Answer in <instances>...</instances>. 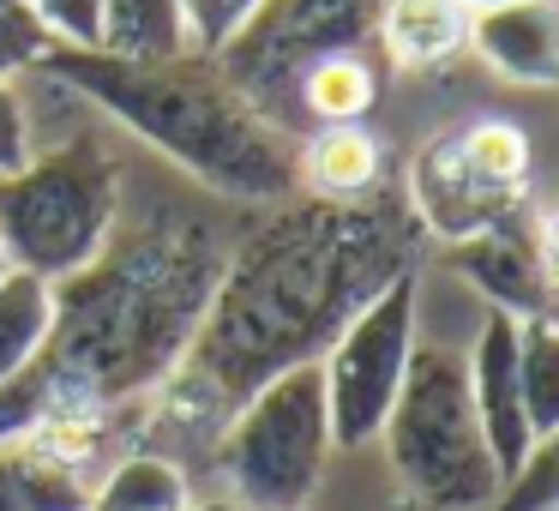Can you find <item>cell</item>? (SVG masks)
I'll return each instance as SVG.
<instances>
[{"instance_id": "cell-1", "label": "cell", "mask_w": 559, "mask_h": 511, "mask_svg": "<svg viewBox=\"0 0 559 511\" xmlns=\"http://www.w3.org/2000/svg\"><path fill=\"white\" fill-rule=\"evenodd\" d=\"M421 241L403 193L349 205L295 193L271 205V217L229 241L217 295L181 367L145 397L133 451H157L181 470L211 463L235 409L277 373L319 361L391 277L415 271Z\"/></svg>"}, {"instance_id": "cell-2", "label": "cell", "mask_w": 559, "mask_h": 511, "mask_svg": "<svg viewBox=\"0 0 559 511\" xmlns=\"http://www.w3.org/2000/svg\"><path fill=\"white\" fill-rule=\"evenodd\" d=\"M229 241L193 211H151L109 235L85 271L55 283L43 355L0 385V439L55 415H115L181 367Z\"/></svg>"}, {"instance_id": "cell-3", "label": "cell", "mask_w": 559, "mask_h": 511, "mask_svg": "<svg viewBox=\"0 0 559 511\" xmlns=\"http://www.w3.org/2000/svg\"><path fill=\"white\" fill-rule=\"evenodd\" d=\"M37 73L91 97L109 121H121L133 139L163 151L211 193L241 199V205H283L301 193L295 139L259 121L211 55L187 49L175 61H121L103 49L55 43Z\"/></svg>"}, {"instance_id": "cell-4", "label": "cell", "mask_w": 559, "mask_h": 511, "mask_svg": "<svg viewBox=\"0 0 559 511\" xmlns=\"http://www.w3.org/2000/svg\"><path fill=\"white\" fill-rule=\"evenodd\" d=\"M385 457L403 494L427 511H493L506 494L469 403V367L445 343H415L403 391L385 421Z\"/></svg>"}, {"instance_id": "cell-5", "label": "cell", "mask_w": 559, "mask_h": 511, "mask_svg": "<svg viewBox=\"0 0 559 511\" xmlns=\"http://www.w3.org/2000/svg\"><path fill=\"white\" fill-rule=\"evenodd\" d=\"M115 229H121V163L97 133H73L25 169L0 175V247L13 271L67 283L109 247Z\"/></svg>"}, {"instance_id": "cell-6", "label": "cell", "mask_w": 559, "mask_h": 511, "mask_svg": "<svg viewBox=\"0 0 559 511\" xmlns=\"http://www.w3.org/2000/svg\"><path fill=\"white\" fill-rule=\"evenodd\" d=\"M385 0H259V13L211 61L241 103L301 139V79L331 55H367Z\"/></svg>"}, {"instance_id": "cell-7", "label": "cell", "mask_w": 559, "mask_h": 511, "mask_svg": "<svg viewBox=\"0 0 559 511\" xmlns=\"http://www.w3.org/2000/svg\"><path fill=\"white\" fill-rule=\"evenodd\" d=\"M331 415H325V379L319 361L277 373L265 391L235 409V421L223 427L217 475L229 482V499L247 511H301L307 494L319 487L331 457Z\"/></svg>"}, {"instance_id": "cell-8", "label": "cell", "mask_w": 559, "mask_h": 511, "mask_svg": "<svg viewBox=\"0 0 559 511\" xmlns=\"http://www.w3.org/2000/svg\"><path fill=\"white\" fill-rule=\"evenodd\" d=\"M409 355H415V271H403L319 355L331 445L361 451L385 433L391 403H397L403 373H409Z\"/></svg>"}, {"instance_id": "cell-9", "label": "cell", "mask_w": 559, "mask_h": 511, "mask_svg": "<svg viewBox=\"0 0 559 511\" xmlns=\"http://www.w3.org/2000/svg\"><path fill=\"white\" fill-rule=\"evenodd\" d=\"M403 205L421 223V235L457 247L469 235H487L499 223H518L530 211V187H506L481 169V163L463 151L457 127L439 139H427L409 163V181H403Z\"/></svg>"}, {"instance_id": "cell-10", "label": "cell", "mask_w": 559, "mask_h": 511, "mask_svg": "<svg viewBox=\"0 0 559 511\" xmlns=\"http://www.w3.org/2000/svg\"><path fill=\"white\" fill-rule=\"evenodd\" d=\"M463 367H469V403H475V421H481V439L511 487L535 451L530 415H523V385H518V319L487 313Z\"/></svg>"}, {"instance_id": "cell-11", "label": "cell", "mask_w": 559, "mask_h": 511, "mask_svg": "<svg viewBox=\"0 0 559 511\" xmlns=\"http://www.w3.org/2000/svg\"><path fill=\"white\" fill-rule=\"evenodd\" d=\"M445 265L481 295L487 313H506V319H518V325L523 319H559L554 289H547V277H542V259H535V235L523 217L445 247Z\"/></svg>"}, {"instance_id": "cell-12", "label": "cell", "mask_w": 559, "mask_h": 511, "mask_svg": "<svg viewBox=\"0 0 559 511\" xmlns=\"http://www.w3.org/2000/svg\"><path fill=\"white\" fill-rule=\"evenodd\" d=\"M487 73L511 85H559V0H506L469 13V43Z\"/></svg>"}, {"instance_id": "cell-13", "label": "cell", "mask_w": 559, "mask_h": 511, "mask_svg": "<svg viewBox=\"0 0 559 511\" xmlns=\"http://www.w3.org/2000/svg\"><path fill=\"white\" fill-rule=\"evenodd\" d=\"M295 169H301V193L307 199H367L379 193V139L367 127H313L307 139H295Z\"/></svg>"}, {"instance_id": "cell-14", "label": "cell", "mask_w": 559, "mask_h": 511, "mask_svg": "<svg viewBox=\"0 0 559 511\" xmlns=\"http://www.w3.org/2000/svg\"><path fill=\"white\" fill-rule=\"evenodd\" d=\"M373 43L397 73H427V67H445L469 43V13L457 0H385Z\"/></svg>"}, {"instance_id": "cell-15", "label": "cell", "mask_w": 559, "mask_h": 511, "mask_svg": "<svg viewBox=\"0 0 559 511\" xmlns=\"http://www.w3.org/2000/svg\"><path fill=\"white\" fill-rule=\"evenodd\" d=\"M0 511H91V475L55 463L31 439H0Z\"/></svg>"}, {"instance_id": "cell-16", "label": "cell", "mask_w": 559, "mask_h": 511, "mask_svg": "<svg viewBox=\"0 0 559 511\" xmlns=\"http://www.w3.org/2000/svg\"><path fill=\"white\" fill-rule=\"evenodd\" d=\"M55 325V283L31 277V271H0V385L19 379L43 355Z\"/></svg>"}, {"instance_id": "cell-17", "label": "cell", "mask_w": 559, "mask_h": 511, "mask_svg": "<svg viewBox=\"0 0 559 511\" xmlns=\"http://www.w3.org/2000/svg\"><path fill=\"white\" fill-rule=\"evenodd\" d=\"M181 0H103V55L121 61H175L187 55Z\"/></svg>"}, {"instance_id": "cell-18", "label": "cell", "mask_w": 559, "mask_h": 511, "mask_svg": "<svg viewBox=\"0 0 559 511\" xmlns=\"http://www.w3.org/2000/svg\"><path fill=\"white\" fill-rule=\"evenodd\" d=\"M379 103V73L367 55H331L301 79V133L313 127H361Z\"/></svg>"}, {"instance_id": "cell-19", "label": "cell", "mask_w": 559, "mask_h": 511, "mask_svg": "<svg viewBox=\"0 0 559 511\" xmlns=\"http://www.w3.org/2000/svg\"><path fill=\"white\" fill-rule=\"evenodd\" d=\"M193 487L187 470L157 451H127L103 482H91V511H187Z\"/></svg>"}, {"instance_id": "cell-20", "label": "cell", "mask_w": 559, "mask_h": 511, "mask_svg": "<svg viewBox=\"0 0 559 511\" xmlns=\"http://www.w3.org/2000/svg\"><path fill=\"white\" fill-rule=\"evenodd\" d=\"M518 385L530 439H559V319H523L518 325Z\"/></svg>"}, {"instance_id": "cell-21", "label": "cell", "mask_w": 559, "mask_h": 511, "mask_svg": "<svg viewBox=\"0 0 559 511\" xmlns=\"http://www.w3.org/2000/svg\"><path fill=\"white\" fill-rule=\"evenodd\" d=\"M49 49H55V37L31 13V0H0V79H19L31 67H43Z\"/></svg>"}, {"instance_id": "cell-22", "label": "cell", "mask_w": 559, "mask_h": 511, "mask_svg": "<svg viewBox=\"0 0 559 511\" xmlns=\"http://www.w3.org/2000/svg\"><path fill=\"white\" fill-rule=\"evenodd\" d=\"M253 13H259V0H181V19H187V43H193V55H217Z\"/></svg>"}, {"instance_id": "cell-23", "label": "cell", "mask_w": 559, "mask_h": 511, "mask_svg": "<svg viewBox=\"0 0 559 511\" xmlns=\"http://www.w3.org/2000/svg\"><path fill=\"white\" fill-rule=\"evenodd\" d=\"M493 511H559V439H547V445L530 451L523 475L499 494Z\"/></svg>"}, {"instance_id": "cell-24", "label": "cell", "mask_w": 559, "mask_h": 511, "mask_svg": "<svg viewBox=\"0 0 559 511\" xmlns=\"http://www.w3.org/2000/svg\"><path fill=\"white\" fill-rule=\"evenodd\" d=\"M31 13L67 49H103V0H31Z\"/></svg>"}, {"instance_id": "cell-25", "label": "cell", "mask_w": 559, "mask_h": 511, "mask_svg": "<svg viewBox=\"0 0 559 511\" xmlns=\"http://www.w3.org/2000/svg\"><path fill=\"white\" fill-rule=\"evenodd\" d=\"M31 163V121L25 103H19L13 79H0V175H13Z\"/></svg>"}, {"instance_id": "cell-26", "label": "cell", "mask_w": 559, "mask_h": 511, "mask_svg": "<svg viewBox=\"0 0 559 511\" xmlns=\"http://www.w3.org/2000/svg\"><path fill=\"white\" fill-rule=\"evenodd\" d=\"M530 235H535V259H542V277H547L554 307H559V205L547 211L542 223H530Z\"/></svg>"}, {"instance_id": "cell-27", "label": "cell", "mask_w": 559, "mask_h": 511, "mask_svg": "<svg viewBox=\"0 0 559 511\" xmlns=\"http://www.w3.org/2000/svg\"><path fill=\"white\" fill-rule=\"evenodd\" d=\"M463 13H487V7H506V0H457Z\"/></svg>"}, {"instance_id": "cell-28", "label": "cell", "mask_w": 559, "mask_h": 511, "mask_svg": "<svg viewBox=\"0 0 559 511\" xmlns=\"http://www.w3.org/2000/svg\"><path fill=\"white\" fill-rule=\"evenodd\" d=\"M0 271H7V247H0Z\"/></svg>"}]
</instances>
